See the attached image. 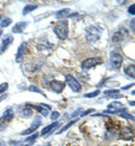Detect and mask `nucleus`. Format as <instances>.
<instances>
[{
  "mask_svg": "<svg viewBox=\"0 0 135 146\" xmlns=\"http://www.w3.org/2000/svg\"><path fill=\"white\" fill-rule=\"evenodd\" d=\"M55 35L60 38V39H67L68 35H69V24L68 20H60L55 24L54 28H53Z\"/></svg>",
  "mask_w": 135,
  "mask_h": 146,
  "instance_id": "f257e3e1",
  "label": "nucleus"
},
{
  "mask_svg": "<svg viewBox=\"0 0 135 146\" xmlns=\"http://www.w3.org/2000/svg\"><path fill=\"white\" fill-rule=\"evenodd\" d=\"M100 31L96 26H88L86 29V38L88 42H97L100 39Z\"/></svg>",
  "mask_w": 135,
  "mask_h": 146,
  "instance_id": "f03ea898",
  "label": "nucleus"
},
{
  "mask_svg": "<svg viewBox=\"0 0 135 146\" xmlns=\"http://www.w3.org/2000/svg\"><path fill=\"white\" fill-rule=\"evenodd\" d=\"M13 118H14V111L10 108H8V109L6 110V112L0 117V130L6 129V127L11 121Z\"/></svg>",
  "mask_w": 135,
  "mask_h": 146,
  "instance_id": "7ed1b4c3",
  "label": "nucleus"
},
{
  "mask_svg": "<svg viewBox=\"0 0 135 146\" xmlns=\"http://www.w3.org/2000/svg\"><path fill=\"white\" fill-rule=\"evenodd\" d=\"M65 80H67V83H68V86L71 88L72 91H74V92L81 91V84L79 83V81H78L76 78H73L72 75L68 74V75H65Z\"/></svg>",
  "mask_w": 135,
  "mask_h": 146,
  "instance_id": "20e7f679",
  "label": "nucleus"
},
{
  "mask_svg": "<svg viewBox=\"0 0 135 146\" xmlns=\"http://www.w3.org/2000/svg\"><path fill=\"white\" fill-rule=\"evenodd\" d=\"M109 62L113 68L119 69L123 63V56L117 52H113V53H110V56H109Z\"/></svg>",
  "mask_w": 135,
  "mask_h": 146,
  "instance_id": "39448f33",
  "label": "nucleus"
},
{
  "mask_svg": "<svg viewBox=\"0 0 135 146\" xmlns=\"http://www.w3.org/2000/svg\"><path fill=\"white\" fill-rule=\"evenodd\" d=\"M100 63H101L100 58H98V57H89V58H87V60H84L82 62V69L89 70V69L96 66V65L100 64Z\"/></svg>",
  "mask_w": 135,
  "mask_h": 146,
  "instance_id": "423d86ee",
  "label": "nucleus"
},
{
  "mask_svg": "<svg viewBox=\"0 0 135 146\" xmlns=\"http://www.w3.org/2000/svg\"><path fill=\"white\" fill-rule=\"evenodd\" d=\"M134 136H135V134H134L133 128L128 127V126L122 128V130H120V133H119V137H120L122 139H124V141L133 139Z\"/></svg>",
  "mask_w": 135,
  "mask_h": 146,
  "instance_id": "0eeeda50",
  "label": "nucleus"
},
{
  "mask_svg": "<svg viewBox=\"0 0 135 146\" xmlns=\"http://www.w3.org/2000/svg\"><path fill=\"white\" fill-rule=\"evenodd\" d=\"M13 42H14V37L11 35H7L5 37L1 42V45H0V54H3L8 50V47L13 44Z\"/></svg>",
  "mask_w": 135,
  "mask_h": 146,
  "instance_id": "6e6552de",
  "label": "nucleus"
},
{
  "mask_svg": "<svg viewBox=\"0 0 135 146\" xmlns=\"http://www.w3.org/2000/svg\"><path fill=\"white\" fill-rule=\"evenodd\" d=\"M122 109H124V106L118 102V101H113L112 104L108 105V109L106 110L107 113H118V111H120Z\"/></svg>",
  "mask_w": 135,
  "mask_h": 146,
  "instance_id": "1a4fd4ad",
  "label": "nucleus"
},
{
  "mask_svg": "<svg viewBox=\"0 0 135 146\" xmlns=\"http://www.w3.org/2000/svg\"><path fill=\"white\" fill-rule=\"evenodd\" d=\"M26 52H27V43L23 42L19 45V47L17 50V53H16V62H18V63L21 62V60L24 58Z\"/></svg>",
  "mask_w": 135,
  "mask_h": 146,
  "instance_id": "9d476101",
  "label": "nucleus"
},
{
  "mask_svg": "<svg viewBox=\"0 0 135 146\" xmlns=\"http://www.w3.org/2000/svg\"><path fill=\"white\" fill-rule=\"evenodd\" d=\"M50 86H51V89L54 92H57V93H61V92L63 91L64 87H65V84L63 82L59 81V80H52Z\"/></svg>",
  "mask_w": 135,
  "mask_h": 146,
  "instance_id": "9b49d317",
  "label": "nucleus"
},
{
  "mask_svg": "<svg viewBox=\"0 0 135 146\" xmlns=\"http://www.w3.org/2000/svg\"><path fill=\"white\" fill-rule=\"evenodd\" d=\"M27 26V23L26 21H20V23H17L14 27H13V33H21Z\"/></svg>",
  "mask_w": 135,
  "mask_h": 146,
  "instance_id": "f8f14e48",
  "label": "nucleus"
},
{
  "mask_svg": "<svg viewBox=\"0 0 135 146\" xmlns=\"http://www.w3.org/2000/svg\"><path fill=\"white\" fill-rule=\"evenodd\" d=\"M124 72H125V74H126V75H128L130 78H133V79H135V65H134V64H130V65L125 66Z\"/></svg>",
  "mask_w": 135,
  "mask_h": 146,
  "instance_id": "ddd939ff",
  "label": "nucleus"
},
{
  "mask_svg": "<svg viewBox=\"0 0 135 146\" xmlns=\"http://www.w3.org/2000/svg\"><path fill=\"white\" fill-rule=\"evenodd\" d=\"M124 40V35L122 32H116L115 34L112 37V43L113 44H118V43H122Z\"/></svg>",
  "mask_w": 135,
  "mask_h": 146,
  "instance_id": "4468645a",
  "label": "nucleus"
},
{
  "mask_svg": "<svg viewBox=\"0 0 135 146\" xmlns=\"http://www.w3.org/2000/svg\"><path fill=\"white\" fill-rule=\"evenodd\" d=\"M69 13H70V9H69V8L61 9V10H59V11L55 13V17L59 18V19L65 18V17H68V16H69Z\"/></svg>",
  "mask_w": 135,
  "mask_h": 146,
  "instance_id": "2eb2a0df",
  "label": "nucleus"
},
{
  "mask_svg": "<svg viewBox=\"0 0 135 146\" xmlns=\"http://www.w3.org/2000/svg\"><path fill=\"white\" fill-rule=\"evenodd\" d=\"M19 113L21 117L27 118V117H31V116L33 115V109H32L29 106H27V107H25V108H23V109L20 110Z\"/></svg>",
  "mask_w": 135,
  "mask_h": 146,
  "instance_id": "dca6fc26",
  "label": "nucleus"
},
{
  "mask_svg": "<svg viewBox=\"0 0 135 146\" xmlns=\"http://www.w3.org/2000/svg\"><path fill=\"white\" fill-rule=\"evenodd\" d=\"M41 124H42V120H41V117L39 116H36L35 118H34V120H33V123H32V125H31V129L33 130V131H35L37 128L41 126Z\"/></svg>",
  "mask_w": 135,
  "mask_h": 146,
  "instance_id": "f3484780",
  "label": "nucleus"
},
{
  "mask_svg": "<svg viewBox=\"0 0 135 146\" xmlns=\"http://www.w3.org/2000/svg\"><path fill=\"white\" fill-rule=\"evenodd\" d=\"M37 8V6L36 5H32V3H28V5H26L25 7H24V9H23V15H27L28 13H32L33 10H35Z\"/></svg>",
  "mask_w": 135,
  "mask_h": 146,
  "instance_id": "a211bd4d",
  "label": "nucleus"
},
{
  "mask_svg": "<svg viewBox=\"0 0 135 146\" xmlns=\"http://www.w3.org/2000/svg\"><path fill=\"white\" fill-rule=\"evenodd\" d=\"M59 126V124L58 123H53V124H51V125H49V126H46V127L44 128L42 131H41V135L43 136V135H46L47 133H50L53 128H55V127H58Z\"/></svg>",
  "mask_w": 135,
  "mask_h": 146,
  "instance_id": "6ab92c4d",
  "label": "nucleus"
},
{
  "mask_svg": "<svg viewBox=\"0 0 135 146\" xmlns=\"http://www.w3.org/2000/svg\"><path fill=\"white\" fill-rule=\"evenodd\" d=\"M11 18H9V17H5V18H1L0 20V28H6V27H8L10 24H11Z\"/></svg>",
  "mask_w": 135,
  "mask_h": 146,
  "instance_id": "aec40b11",
  "label": "nucleus"
},
{
  "mask_svg": "<svg viewBox=\"0 0 135 146\" xmlns=\"http://www.w3.org/2000/svg\"><path fill=\"white\" fill-rule=\"evenodd\" d=\"M118 116H120V117H123V118H126V119H128V120H131V121H134L135 120L134 116H132L131 113H128V112H126V111L119 112V113H118Z\"/></svg>",
  "mask_w": 135,
  "mask_h": 146,
  "instance_id": "412c9836",
  "label": "nucleus"
},
{
  "mask_svg": "<svg viewBox=\"0 0 135 146\" xmlns=\"http://www.w3.org/2000/svg\"><path fill=\"white\" fill-rule=\"evenodd\" d=\"M28 91L36 92V93H39V94H42V96H45V94L43 93V91H42L39 88H37L36 86H29V87H28Z\"/></svg>",
  "mask_w": 135,
  "mask_h": 146,
  "instance_id": "4be33fe9",
  "label": "nucleus"
},
{
  "mask_svg": "<svg viewBox=\"0 0 135 146\" xmlns=\"http://www.w3.org/2000/svg\"><path fill=\"white\" fill-rule=\"evenodd\" d=\"M77 120H78V119H77ZM77 120H76V119H74V120H71V121H70V123H69L68 125H65V126H64V127L62 128V129H61L60 131H58V134H62L63 131H65V130H68V129H69V128L71 127V126H72L73 124H76V123H77Z\"/></svg>",
  "mask_w": 135,
  "mask_h": 146,
  "instance_id": "5701e85b",
  "label": "nucleus"
},
{
  "mask_svg": "<svg viewBox=\"0 0 135 146\" xmlns=\"http://www.w3.org/2000/svg\"><path fill=\"white\" fill-rule=\"evenodd\" d=\"M50 47H52V45H51V44H49V43H46V42H43V43H41V44L37 45V48H39V50L50 48Z\"/></svg>",
  "mask_w": 135,
  "mask_h": 146,
  "instance_id": "b1692460",
  "label": "nucleus"
},
{
  "mask_svg": "<svg viewBox=\"0 0 135 146\" xmlns=\"http://www.w3.org/2000/svg\"><path fill=\"white\" fill-rule=\"evenodd\" d=\"M8 83L7 82H3V83H1L0 84V94H2V93H5V92L8 90Z\"/></svg>",
  "mask_w": 135,
  "mask_h": 146,
  "instance_id": "393cba45",
  "label": "nucleus"
},
{
  "mask_svg": "<svg viewBox=\"0 0 135 146\" xmlns=\"http://www.w3.org/2000/svg\"><path fill=\"white\" fill-rule=\"evenodd\" d=\"M99 93H100L99 90H95V91L90 92V93H86L84 97H86V98H92V97H97Z\"/></svg>",
  "mask_w": 135,
  "mask_h": 146,
  "instance_id": "a878e982",
  "label": "nucleus"
},
{
  "mask_svg": "<svg viewBox=\"0 0 135 146\" xmlns=\"http://www.w3.org/2000/svg\"><path fill=\"white\" fill-rule=\"evenodd\" d=\"M116 93H119V91H118V90H107V91H105V94H107V96H110V97L115 96Z\"/></svg>",
  "mask_w": 135,
  "mask_h": 146,
  "instance_id": "bb28decb",
  "label": "nucleus"
},
{
  "mask_svg": "<svg viewBox=\"0 0 135 146\" xmlns=\"http://www.w3.org/2000/svg\"><path fill=\"white\" fill-rule=\"evenodd\" d=\"M59 116H60L59 111H53V112L51 113V119H52V120H57L59 118Z\"/></svg>",
  "mask_w": 135,
  "mask_h": 146,
  "instance_id": "cd10ccee",
  "label": "nucleus"
},
{
  "mask_svg": "<svg viewBox=\"0 0 135 146\" xmlns=\"http://www.w3.org/2000/svg\"><path fill=\"white\" fill-rule=\"evenodd\" d=\"M39 137V134H33L32 136H29L28 138H26V142H31V141H35Z\"/></svg>",
  "mask_w": 135,
  "mask_h": 146,
  "instance_id": "c85d7f7f",
  "label": "nucleus"
},
{
  "mask_svg": "<svg viewBox=\"0 0 135 146\" xmlns=\"http://www.w3.org/2000/svg\"><path fill=\"white\" fill-rule=\"evenodd\" d=\"M128 13H130L131 15H135V3H133V5L130 6V8H128Z\"/></svg>",
  "mask_w": 135,
  "mask_h": 146,
  "instance_id": "c756f323",
  "label": "nucleus"
},
{
  "mask_svg": "<svg viewBox=\"0 0 135 146\" xmlns=\"http://www.w3.org/2000/svg\"><path fill=\"white\" fill-rule=\"evenodd\" d=\"M130 26H131V28L133 29L135 32V18H133L132 20H131V23H130Z\"/></svg>",
  "mask_w": 135,
  "mask_h": 146,
  "instance_id": "7c9ffc66",
  "label": "nucleus"
},
{
  "mask_svg": "<svg viewBox=\"0 0 135 146\" xmlns=\"http://www.w3.org/2000/svg\"><path fill=\"white\" fill-rule=\"evenodd\" d=\"M6 97H7V94H5V96H1V97H0V102H1L3 99H6Z\"/></svg>",
  "mask_w": 135,
  "mask_h": 146,
  "instance_id": "2f4dec72",
  "label": "nucleus"
},
{
  "mask_svg": "<svg viewBox=\"0 0 135 146\" xmlns=\"http://www.w3.org/2000/svg\"><path fill=\"white\" fill-rule=\"evenodd\" d=\"M0 146H6V143L3 141H1V139H0Z\"/></svg>",
  "mask_w": 135,
  "mask_h": 146,
  "instance_id": "473e14b6",
  "label": "nucleus"
},
{
  "mask_svg": "<svg viewBox=\"0 0 135 146\" xmlns=\"http://www.w3.org/2000/svg\"><path fill=\"white\" fill-rule=\"evenodd\" d=\"M130 105L131 106H135V101H130Z\"/></svg>",
  "mask_w": 135,
  "mask_h": 146,
  "instance_id": "72a5a7b5",
  "label": "nucleus"
},
{
  "mask_svg": "<svg viewBox=\"0 0 135 146\" xmlns=\"http://www.w3.org/2000/svg\"><path fill=\"white\" fill-rule=\"evenodd\" d=\"M1 35H2V29L0 28V36H1Z\"/></svg>",
  "mask_w": 135,
  "mask_h": 146,
  "instance_id": "f704fd0d",
  "label": "nucleus"
},
{
  "mask_svg": "<svg viewBox=\"0 0 135 146\" xmlns=\"http://www.w3.org/2000/svg\"><path fill=\"white\" fill-rule=\"evenodd\" d=\"M132 94H134V96H135V90H134L133 92H132Z\"/></svg>",
  "mask_w": 135,
  "mask_h": 146,
  "instance_id": "c9c22d12",
  "label": "nucleus"
},
{
  "mask_svg": "<svg viewBox=\"0 0 135 146\" xmlns=\"http://www.w3.org/2000/svg\"><path fill=\"white\" fill-rule=\"evenodd\" d=\"M0 20H1V16H0Z\"/></svg>",
  "mask_w": 135,
  "mask_h": 146,
  "instance_id": "e433bc0d",
  "label": "nucleus"
},
{
  "mask_svg": "<svg viewBox=\"0 0 135 146\" xmlns=\"http://www.w3.org/2000/svg\"><path fill=\"white\" fill-rule=\"evenodd\" d=\"M24 146H28V145H24Z\"/></svg>",
  "mask_w": 135,
  "mask_h": 146,
  "instance_id": "4c0bfd02",
  "label": "nucleus"
}]
</instances>
